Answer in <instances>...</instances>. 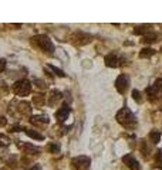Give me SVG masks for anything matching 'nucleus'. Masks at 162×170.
Listing matches in <instances>:
<instances>
[{
    "label": "nucleus",
    "instance_id": "nucleus-1",
    "mask_svg": "<svg viewBox=\"0 0 162 170\" xmlns=\"http://www.w3.org/2000/svg\"><path fill=\"white\" fill-rule=\"evenodd\" d=\"M117 121H118V124H121L125 128H132L137 124V118L128 108H123L119 109V112L117 114Z\"/></svg>",
    "mask_w": 162,
    "mask_h": 170
},
{
    "label": "nucleus",
    "instance_id": "nucleus-2",
    "mask_svg": "<svg viewBox=\"0 0 162 170\" xmlns=\"http://www.w3.org/2000/svg\"><path fill=\"white\" fill-rule=\"evenodd\" d=\"M33 41L40 47V48L43 50L46 54H53L54 53V44H53V41L50 40L47 36H44V34H40V36L33 37Z\"/></svg>",
    "mask_w": 162,
    "mask_h": 170
},
{
    "label": "nucleus",
    "instance_id": "nucleus-3",
    "mask_svg": "<svg viewBox=\"0 0 162 170\" xmlns=\"http://www.w3.org/2000/svg\"><path fill=\"white\" fill-rule=\"evenodd\" d=\"M13 91L20 96H26L30 94L31 91V82L29 80H20L17 82H14L13 85Z\"/></svg>",
    "mask_w": 162,
    "mask_h": 170
},
{
    "label": "nucleus",
    "instance_id": "nucleus-4",
    "mask_svg": "<svg viewBox=\"0 0 162 170\" xmlns=\"http://www.w3.org/2000/svg\"><path fill=\"white\" fill-rule=\"evenodd\" d=\"M71 164L77 170H88L90 164H91V160L87 156H77V158H74L71 160Z\"/></svg>",
    "mask_w": 162,
    "mask_h": 170
},
{
    "label": "nucleus",
    "instance_id": "nucleus-5",
    "mask_svg": "<svg viewBox=\"0 0 162 170\" xmlns=\"http://www.w3.org/2000/svg\"><path fill=\"white\" fill-rule=\"evenodd\" d=\"M129 85V77L127 74H121L115 80V88L119 94H125Z\"/></svg>",
    "mask_w": 162,
    "mask_h": 170
},
{
    "label": "nucleus",
    "instance_id": "nucleus-6",
    "mask_svg": "<svg viewBox=\"0 0 162 170\" xmlns=\"http://www.w3.org/2000/svg\"><path fill=\"white\" fill-rule=\"evenodd\" d=\"M70 112H71V108H70V106H68L67 104H63L61 108H60L57 112H55V118H57V121H58V122H64L65 119L68 118Z\"/></svg>",
    "mask_w": 162,
    "mask_h": 170
},
{
    "label": "nucleus",
    "instance_id": "nucleus-7",
    "mask_svg": "<svg viewBox=\"0 0 162 170\" xmlns=\"http://www.w3.org/2000/svg\"><path fill=\"white\" fill-rule=\"evenodd\" d=\"M123 162L127 164V167H128V169H131V170H141L139 163H138V160L132 155H125L123 158Z\"/></svg>",
    "mask_w": 162,
    "mask_h": 170
},
{
    "label": "nucleus",
    "instance_id": "nucleus-8",
    "mask_svg": "<svg viewBox=\"0 0 162 170\" xmlns=\"http://www.w3.org/2000/svg\"><path fill=\"white\" fill-rule=\"evenodd\" d=\"M119 61H121V58L118 57L117 53H110L107 57H105V65H107V67H111V68L118 67Z\"/></svg>",
    "mask_w": 162,
    "mask_h": 170
},
{
    "label": "nucleus",
    "instance_id": "nucleus-9",
    "mask_svg": "<svg viewBox=\"0 0 162 170\" xmlns=\"http://www.w3.org/2000/svg\"><path fill=\"white\" fill-rule=\"evenodd\" d=\"M61 92H60V91H51V94H50V98H49V104L50 105H54L55 102L57 101H60V99H61Z\"/></svg>",
    "mask_w": 162,
    "mask_h": 170
},
{
    "label": "nucleus",
    "instance_id": "nucleus-10",
    "mask_svg": "<svg viewBox=\"0 0 162 170\" xmlns=\"http://www.w3.org/2000/svg\"><path fill=\"white\" fill-rule=\"evenodd\" d=\"M26 135L29 138H33L36 140H44V136L41 135L40 132H36V130H31V129H26Z\"/></svg>",
    "mask_w": 162,
    "mask_h": 170
},
{
    "label": "nucleus",
    "instance_id": "nucleus-11",
    "mask_svg": "<svg viewBox=\"0 0 162 170\" xmlns=\"http://www.w3.org/2000/svg\"><path fill=\"white\" fill-rule=\"evenodd\" d=\"M154 54H155V50L154 48H149V47H147V48H142L139 53V57L141 58H149V57H152Z\"/></svg>",
    "mask_w": 162,
    "mask_h": 170
},
{
    "label": "nucleus",
    "instance_id": "nucleus-12",
    "mask_svg": "<svg viewBox=\"0 0 162 170\" xmlns=\"http://www.w3.org/2000/svg\"><path fill=\"white\" fill-rule=\"evenodd\" d=\"M148 31H149V26H137V27L134 28V34H137V36H145V34H148Z\"/></svg>",
    "mask_w": 162,
    "mask_h": 170
},
{
    "label": "nucleus",
    "instance_id": "nucleus-13",
    "mask_svg": "<svg viewBox=\"0 0 162 170\" xmlns=\"http://www.w3.org/2000/svg\"><path fill=\"white\" fill-rule=\"evenodd\" d=\"M149 139H151V142L156 145V143L161 140V133H159L158 130H152V132L149 133Z\"/></svg>",
    "mask_w": 162,
    "mask_h": 170
},
{
    "label": "nucleus",
    "instance_id": "nucleus-14",
    "mask_svg": "<svg viewBox=\"0 0 162 170\" xmlns=\"http://www.w3.org/2000/svg\"><path fill=\"white\" fill-rule=\"evenodd\" d=\"M155 40H156V34L155 33H148V34H145L144 37H142V41H144V43H147V44L154 43Z\"/></svg>",
    "mask_w": 162,
    "mask_h": 170
},
{
    "label": "nucleus",
    "instance_id": "nucleus-15",
    "mask_svg": "<svg viewBox=\"0 0 162 170\" xmlns=\"http://www.w3.org/2000/svg\"><path fill=\"white\" fill-rule=\"evenodd\" d=\"M49 67H50V70H51L53 72H55V75H57V77H65V74H64V71H63V70H60V68L54 67V65H51V64H50Z\"/></svg>",
    "mask_w": 162,
    "mask_h": 170
},
{
    "label": "nucleus",
    "instance_id": "nucleus-16",
    "mask_svg": "<svg viewBox=\"0 0 162 170\" xmlns=\"http://www.w3.org/2000/svg\"><path fill=\"white\" fill-rule=\"evenodd\" d=\"M47 150L51 152V153H58V152H60V145H55V143H51V145L47 146Z\"/></svg>",
    "mask_w": 162,
    "mask_h": 170
},
{
    "label": "nucleus",
    "instance_id": "nucleus-17",
    "mask_svg": "<svg viewBox=\"0 0 162 170\" xmlns=\"http://www.w3.org/2000/svg\"><path fill=\"white\" fill-rule=\"evenodd\" d=\"M147 94H148V96H149V98H154V96H156L158 91H156L154 87H148L147 88Z\"/></svg>",
    "mask_w": 162,
    "mask_h": 170
},
{
    "label": "nucleus",
    "instance_id": "nucleus-18",
    "mask_svg": "<svg viewBox=\"0 0 162 170\" xmlns=\"http://www.w3.org/2000/svg\"><path fill=\"white\" fill-rule=\"evenodd\" d=\"M34 104H37V105H43L44 104V96L43 95H36L34 96Z\"/></svg>",
    "mask_w": 162,
    "mask_h": 170
},
{
    "label": "nucleus",
    "instance_id": "nucleus-19",
    "mask_svg": "<svg viewBox=\"0 0 162 170\" xmlns=\"http://www.w3.org/2000/svg\"><path fill=\"white\" fill-rule=\"evenodd\" d=\"M34 119H39V121L43 122V124H49V118L47 116H34Z\"/></svg>",
    "mask_w": 162,
    "mask_h": 170
},
{
    "label": "nucleus",
    "instance_id": "nucleus-20",
    "mask_svg": "<svg viewBox=\"0 0 162 170\" xmlns=\"http://www.w3.org/2000/svg\"><path fill=\"white\" fill-rule=\"evenodd\" d=\"M132 98H134L137 102H139V91H137V90L132 91Z\"/></svg>",
    "mask_w": 162,
    "mask_h": 170
},
{
    "label": "nucleus",
    "instance_id": "nucleus-21",
    "mask_svg": "<svg viewBox=\"0 0 162 170\" xmlns=\"http://www.w3.org/2000/svg\"><path fill=\"white\" fill-rule=\"evenodd\" d=\"M34 82L37 84V87L39 88H46V85H44V81H40V80H36Z\"/></svg>",
    "mask_w": 162,
    "mask_h": 170
},
{
    "label": "nucleus",
    "instance_id": "nucleus-22",
    "mask_svg": "<svg viewBox=\"0 0 162 170\" xmlns=\"http://www.w3.org/2000/svg\"><path fill=\"white\" fill-rule=\"evenodd\" d=\"M4 68H6V61L0 60V71H4Z\"/></svg>",
    "mask_w": 162,
    "mask_h": 170
},
{
    "label": "nucleus",
    "instance_id": "nucleus-23",
    "mask_svg": "<svg viewBox=\"0 0 162 170\" xmlns=\"http://www.w3.org/2000/svg\"><path fill=\"white\" fill-rule=\"evenodd\" d=\"M155 159H156V160H158V162H162V150H159L158 153H156Z\"/></svg>",
    "mask_w": 162,
    "mask_h": 170
},
{
    "label": "nucleus",
    "instance_id": "nucleus-24",
    "mask_svg": "<svg viewBox=\"0 0 162 170\" xmlns=\"http://www.w3.org/2000/svg\"><path fill=\"white\" fill-rule=\"evenodd\" d=\"M6 124H7L6 118H4V116H0V126H4Z\"/></svg>",
    "mask_w": 162,
    "mask_h": 170
},
{
    "label": "nucleus",
    "instance_id": "nucleus-25",
    "mask_svg": "<svg viewBox=\"0 0 162 170\" xmlns=\"http://www.w3.org/2000/svg\"><path fill=\"white\" fill-rule=\"evenodd\" d=\"M20 129H22L20 126H13V128H12V132H18Z\"/></svg>",
    "mask_w": 162,
    "mask_h": 170
},
{
    "label": "nucleus",
    "instance_id": "nucleus-26",
    "mask_svg": "<svg viewBox=\"0 0 162 170\" xmlns=\"http://www.w3.org/2000/svg\"><path fill=\"white\" fill-rule=\"evenodd\" d=\"M40 169H41V167H40V164H36V166H34V167H31L30 170H40Z\"/></svg>",
    "mask_w": 162,
    "mask_h": 170
}]
</instances>
